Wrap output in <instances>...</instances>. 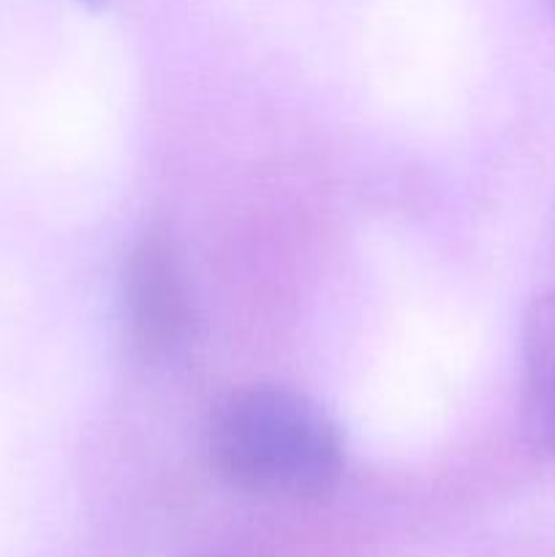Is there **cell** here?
<instances>
[{
    "label": "cell",
    "mask_w": 555,
    "mask_h": 557,
    "mask_svg": "<svg viewBox=\"0 0 555 557\" xmlns=\"http://www.w3.org/2000/svg\"><path fill=\"white\" fill-rule=\"evenodd\" d=\"M520 422L531 449L555 466V292L533 299L522 321Z\"/></svg>",
    "instance_id": "3"
},
{
    "label": "cell",
    "mask_w": 555,
    "mask_h": 557,
    "mask_svg": "<svg viewBox=\"0 0 555 557\" xmlns=\"http://www.w3.org/2000/svg\"><path fill=\"white\" fill-rule=\"evenodd\" d=\"M123 319L134 351L145 359L174 357L190 335V299L166 228H150L131 250L123 272Z\"/></svg>",
    "instance_id": "2"
},
{
    "label": "cell",
    "mask_w": 555,
    "mask_h": 557,
    "mask_svg": "<svg viewBox=\"0 0 555 557\" xmlns=\"http://www.w3.org/2000/svg\"><path fill=\"white\" fill-rule=\"evenodd\" d=\"M79 3L87 5V9H92V11H101L109 0H79Z\"/></svg>",
    "instance_id": "4"
},
{
    "label": "cell",
    "mask_w": 555,
    "mask_h": 557,
    "mask_svg": "<svg viewBox=\"0 0 555 557\" xmlns=\"http://www.w3.org/2000/svg\"><path fill=\"white\" fill-rule=\"evenodd\" d=\"M207 451L232 490L283 504H319L343 476V441L324 408L286 386H248L215 408Z\"/></svg>",
    "instance_id": "1"
}]
</instances>
